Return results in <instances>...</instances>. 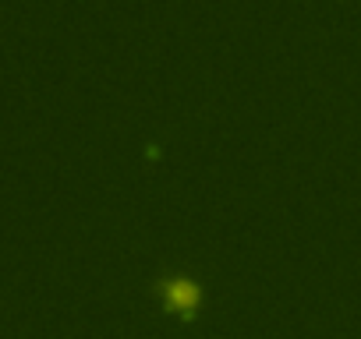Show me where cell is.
I'll return each mask as SVG.
<instances>
[{"label":"cell","mask_w":361,"mask_h":339,"mask_svg":"<svg viewBox=\"0 0 361 339\" xmlns=\"http://www.w3.org/2000/svg\"><path fill=\"white\" fill-rule=\"evenodd\" d=\"M152 293H156V300L166 311H173L180 318H195L202 300H206V286L192 272H163L152 283Z\"/></svg>","instance_id":"6da1fadb"}]
</instances>
